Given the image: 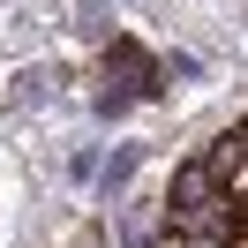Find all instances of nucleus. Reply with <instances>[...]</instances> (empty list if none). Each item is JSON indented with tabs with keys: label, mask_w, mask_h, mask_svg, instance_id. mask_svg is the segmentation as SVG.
Instances as JSON below:
<instances>
[{
	"label": "nucleus",
	"mask_w": 248,
	"mask_h": 248,
	"mask_svg": "<svg viewBox=\"0 0 248 248\" xmlns=\"http://www.w3.org/2000/svg\"><path fill=\"white\" fill-rule=\"evenodd\" d=\"M113 68H121V76H136V91H151V76H158L151 53H143L136 38H113Z\"/></svg>",
	"instance_id": "f257e3e1"
},
{
	"label": "nucleus",
	"mask_w": 248,
	"mask_h": 248,
	"mask_svg": "<svg viewBox=\"0 0 248 248\" xmlns=\"http://www.w3.org/2000/svg\"><path fill=\"white\" fill-rule=\"evenodd\" d=\"M128 173H136V151H113V166H106V188H121Z\"/></svg>",
	"instance_id": "f03ea898"
}]
</instances>
